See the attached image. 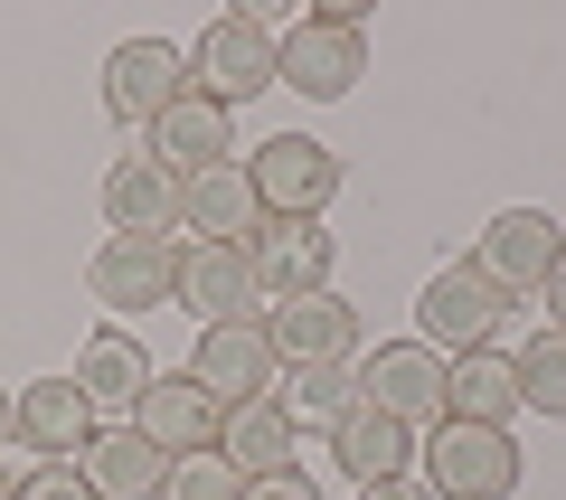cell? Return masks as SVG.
<instances>
[{"label":"cell","mask_w":566,"mask_h":500,"mask_svg":"<svg viewBox=\"0 0 566 500\" xmlns=\"http://www.w3.org/2000/svg\"><path fill=\"white\" fill-rule=\"evenodd\" d=\"M416 462H424V500H510L520 491L510 425H434L416 444Z\"/></svg>","instance_id":"cell-2"},{"label":"cell","mask_w":566,"mask_h":500,"mask_svg":"<svg viewBox=\"0 0 566 500\" xmlns=\"http://www.w3.org/2000/svg\"><path fill=\"white\" fill-rule=\"evenodd\" d=\"M189 378H199L208 397L237 416V406H255L264 387L283 378V360H274V341H264V331H199V350H189Z\"/></svg>","instance_id":"cell-14"},{"label":"cell","mask_w":566,"mask_h":500,"mask_svg":"<svg viewBox=\"0 0 566 500\" xmlns=\"http://www.w3.org/2000/svg\"><path fill=\"white\" fill-rule=\"evenodd\" d=\"M264 85H274V39H264V20H208V39L189 48V95H208V104H255Z\"/></svg>","instance_id":"cell-7"},{"label":"cell","mask_w":566,"mask_h":500,"mask_svg":"<svg viewBox=\"0 0 566 500\" xmlns=\"http://www.w3.org/2000/svg\"><path fill=\"white\" fill-rule=\"evenodd\" d=\"M547 312H557V331H566V264H557V283H547Z\"/></svg>","instance_id":"cell-30"},{"label":"cell","mask_w":566,"mask_h":500,"mask_svg":"<svg viewBox=\"0 0 566 500\" xmlns=\"http://www.w3.org/2000/svg\"><path fill=\"white\" fill-rule=\"evenodd\" d=\"M264 341H274V360H349L359 350V312H349L340 293H303V302H274L264 312Z\"/></svg>","instance_id":"cell-18"},{"label":"cell","mask_w":566,"mask_h":500,"mask_svg":"<svg viewBox=\"0 0 566 500\" xmlns=\"http://www.w3.org/2000/svg\"><path fill=\"white\" fill-rule=\"evenodd\" d=\"M0 444H10V397H0Z\"/></svg>","instance_id":"cell-32"},{"label":"cell","mask_w":566,"mask_h":500,"mask_svg":"<svg viewBox=\"0 0 566 500\" xmlns=\"http://www.w3.org/2000/svg\"><path fill=\"white\" fill-rule=\"evenodd\" d=\"M151 378H161V368H151V350H142L133 331H95V341L76 350V387H85L95 416H133Z\"/></svg>","instance_id":"cell-23"},{"label":"cell","mask_w":566,"mask_h":500,"mask_svg":"<svg viewBox=\"0 0 566 500\" xmlns=\"http://www.w3.org/2000/svg\"><path fill=\"white\" fill-rule=\"evenodd\" d=\"M510 321V293H491L472 264H444V274H424L416 293V341L434 360H463V350H491V331Z\"/></svg>","instance_id":"cell-4"},{"label":"cell","mask_w":566,"mask_h":500,"mask_svg":"<svg viewBox=\"0 0 566 500\" xmlns=\"http://www.w3.org/2000/svg\"><path fill=\"white\" fill-rule=\"evenodd\" d=\"M76 472H85V491H95V500H161L170 454L142 435V425H95V444L76 454Z\"/></svg>","instance_id":"cell-15"},{"label":"cell","mask_w":566,"mask_h":500,"mask_svg":"<svg viewBox=\"0 0 566 500\" xmlns=\"http://www.w3.org/2000/svg\"><path fill=\"white\" fill-rule=\"evenodd\" d=\"M510 416H520V360L510 350L444 360V425H510Z\"/></svg>","instance_id":"cell-20"},{"label":"cell","mask_w":566,"mask_h":500,"mask_svg":"<svg viewBox=\"0 0 566 500\" xmlns=\"http://www.w3.org/2000/svg\"><path fill=\"white\" fill-rule=\"evenodd\" d=\"M520 406H538V416L566 425V331H538L520 350Z\"/></svg>","instance_id":"cell-25"},{"label":"cell","mask_w":566,"mask_h":500,"mask_svg":"<svg viewBox=\"0 0 566 500\" xmlns=\"http://www.w3.org/2000/svg\"><path fill=\"white\" fill-rule=\"evenodd\" d=\"M180 312H199V331H264V283L245 246H180Z\"/></svg>","instance_id":"cell-5"},{"label":"cell","mask_w":566,"mask_h":500,"mask_svg":"<svg viewBox=\"0 0 566 500\" xmlns=\"http://www.w3.org/2000/svg\"><path fill=\"white\" fill-rule=\"evenodd\" d=\"M104 312H151V302H180V246L170 237H104L85 264Z\"/></svg>","instance_id":"cell-9"},{"label":"cell","mask_w":566,"mask_h":500,"mask_svg":"<svg viewBox=\"0 0 566 500\" xmlns=\"http://www.w3.org/2000/svg\"><path fill=\"white\" fill-rule=\"evenodd\" d=\"M331 462L349 472V491H368V481H406V472H416V425H397L387 406H349V416L331 425Z\"/></svg>","instance_id":"cell-17"},{"label":"cell","mask_w":566,"mask_h":500,"mask_svg":"<svg viewBox=\"0 0 566 500\" xmlns=\"http://www.w3.org/2000/svg\"><path fill=\"white\" fill-rule=\"evenodd\" d=\"M245 481L227 472V454H180L170 462V481H161V500H237Z\"/></svg>","instance_id":"cell-26"},{"label":"cell","mask_w":566,"mask_h":500,"mask_svg":"<svg viewBox=\"0 0 566 500\" xmlns=\"http://www.w3.org/2000/svg\"><path fill=\"white\" fill-rule=\"evenodd\" d=\"M10 500H95V491H85V472H76V462H39V472H29Z\"/></svg>","instance_id":"cell-27"},{"label":"cell","mask_w":566,"mask_h":500,"mask_svg":"<svg viewBox=\"0 0 566 500\" xmlns=\"http://www.w3.org/2000/svg\"><path fill=\"white\" fill-rule=\"evenodd\" d=\"M10 444H20V454H48V462L85 454V444H95V406H85V387L76 378H29L20 397H10Z\"/></svg>","instance_id":"cell-12"},{"label":"cell","mask_w":566,"mask_h":500,"mask_svg":"<svg viewBox=\"0 0 566 500\" xmlns=\"http://www.w3.org/2000/svg\"><path fill=\"white\" fill-rule=\"evenodd\" d=\"M359 76H368V10L359 0L303 10V20L274 39V85H293V95H312V104H340Z\"/></svg>","instance_id":"cell-1"},{"label":"cell","mask_w":566,"mask_h":500,"mask_svg":"<svg viewBox=\"0 0 566 500\" xmlns=\"http://www.w3.org/2000/svg\"><path fill=\"white\" fill-rule=\"evenodd\" d=\"M180 227H199V246H255L264 208H255L245 160H218V170H199V180L180 189Z\"/></svg>","instance_id":"cell-19"},{"label":"cell","mask_w":566,"mask_h":500,"mask_svg":"<svg viewBox=\"0 0 566 500\" xmlns=\"http://www.w3.org/2000/svg\"><path fill=\"white\" fill-rule=\"evenodd\" d=\"M349 406H359V360H293V368H283V416H293V425H303V416L340 425Z\"/></svg>","instance_id":"cell-24"},{"label":"cell","mask_w":566,"mask_h":500,"mask_svg":"<svg viewBox=\"0 0 566 500\" xmlns=\"http://www.w3.org/2000/svg\"><path fill=\"white\" fill-rule=\"evenodd\" d=\"M359 406H387L397 425H444V360L424 341H387L378 360H359Z\"/></svg>","instance_id":"cell-11"},{"label":"cell","mask_w":566,"mask_h":500,"mask_svg":"<svg viewBox=\"0 0 566 500\" xmlns=\"http://www.w3.org/2000/svg\"><path fill=\"white\" fill-rule=\"evenodd\" d=\"M237 500H322V491H312V472H264V481H245Z\"/></svg>","instance_id":"cell-28"},{"label":"cell","mask_w":566,"mask_h":500,"mask_svg":"<svg viewBox=\"0 0 566 500\" xmlns=\"http://www.w3.org/2000/svg\"><path fill=\"white\" fill-rule=\"evenodd\" d=\"M180 170H161L151 152H123L114 170H104V218H114V237H170L180 227Z\"/></svg>","instance_id":"cell-16"},{"label":"cell","mask_w":566,"mask_h":500,"mask_svg":"<svg viewBox=\"0 0 566 500\" xmlns=\"http://www.w3.org/2000/svg\"><path fill=\"white\" fill-rule=\"evenodd\" d=\"M133 425H142L151 444H161L170 462H180V454H218V435H227V406H218V397H208V387L180 368V378H151V387H142Z\"/></svg>","instance_id":"cell-13"},{"label":"cell","mask_w":566,"mask_h":500,"mask_svg":"<svg viewBox=\"0 0 566 500\" xmlns=\"http://www.w3.org/2000/svg\"><path fill=\"white\" fill-rule=\"evenodd\" d=\"M566 264V227L547 218V208H501V218L482 227V256H472V274L491 283V293H547Z\"/></svg>","instance_id":"cell-6"},{"label":"cell","mask_w":566,"mask_h":500,"mask_svg":"<svg viewBox=\"0 0 566 500\" xmlns=\"http://www.w3.org/2000/svg\"><path fill=\"white\" fill-rule=\"evenodd\" d=\"M10 491H20V472H10V462H0V500H10Z\"/></svg>","instance_id":"cell-31"},{"label":"cell","mask_w":566,"mask_h":500,"mask_svg":"<svg viewBox=\"0 0 566 500\" xmlns=\"http://www.w3.org/2000/svg\"><path fill=\"white\" fill-rule=\"evenodd\" d=\"M359 500H424V481H416V472H406V481H368Z\"/></svg>","instance_id":"cell-29"},{"label":"cell","mask_w":566,"mask_h":500,"mask_svg":"<svg viewBox=\"0 0 566 500\" xmlns=\"http://www.w3.org/2000/svg\"><path fill=\"white\" fill-rule=\"evenodd\" d=\"M245 256H255L264 302H303V293H331V264H340V246H331L322 218H264Z\"/></svg>","instance_id":"cell-10"},{"label":"cell","mask_w":566,"mask_h":500,"mask_svg":"<svg viewBox=\"0 0 566 500\" xmlns=\"http://www.w3.org/2000/svg\"><path fill=\"white\" fill-rule=\"evenodd\" d=\"M245 180H255V208L264 218H322L340 199V152L312 133H274L245 152Z\"/></svg>","instance_id":"cell-3"},{"label":"cell","mask_w":566,"mask_h":500,"mask_svg":"<svg viewBox=\"0 0 566 500\" xmlns=\"http://www.w3.org/2000/svg\"><path fill=\"white\" fill-rule=\"evenodd\" d=\"M227 133H237V114H227V104L180 95L161 123H151V160H161V170H180V180H199V170H218V160L237 152Z\"/></svg>","instance_id":"cell-21"},{"label":"cell","mask_w":566,"mask_h":500,"mask_svg":"<svg viewBox=\"0 0 566 500\" xmlns=\"http://www.w3.org/2000/svg\"><path fill=\"white\" fill-rule=\"evenodd\" d=\"M180 95H189V58H180V48L123 39L114 58H104V114H114V123H142V133H151Z\"/></svg>","instance_id":"cell-8"},{"label":"cell","mask_w":566,"mask_h":500,"mask_svg":"<svg viewBox=\"0 0 566 500\" xmlns=\"http://www.w3.org/2000/svg\"><path fill=\"white\" fill-rule=\"evenodd\" d=\"M218 454H227V472L237 481H264V472H303V425L283 416V397H255V406H237L227 416V435H218Z\"/></svg>","instance_id":"cell-22"}]
</instances>
